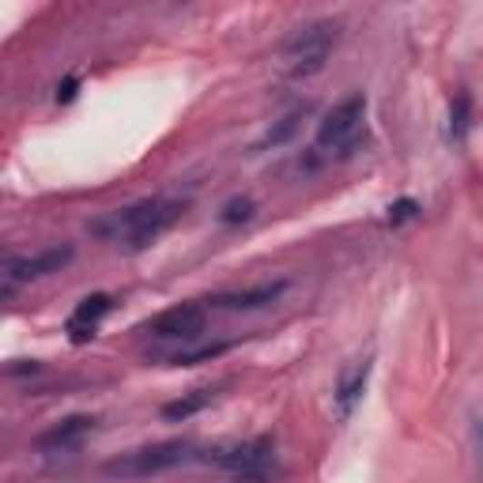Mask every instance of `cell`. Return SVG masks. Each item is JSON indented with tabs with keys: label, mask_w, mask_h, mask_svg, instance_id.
I'll return each instance as SVG.
<instances>
[{
	"label": "cell",
	"mask_w": 483,
	"mask_h": 483,
	"mask_svg": "<svg viewBox=\"0 0 483 483\" xmlns=\"http://www.w3.org/2000/svg\"><path fill=\"white\" fill-rule=\"evenodd\" d=\"M272 438H253V442H235V446H216L200 453L208 465H219L235 476V483H272L276 476V457H272Z\"/></svg>",
	"instance_id": "obj_1"
},
{
	"label": "cell",
	"mask_w": 483,
	"mask_h": 483,
	"mask_svg": "<svg viewBox=\"0 0 483 483\" xmlns=\"http://www.w3.org/2000/svg\"><path fill=\"white\" fill-rule=\"evenodd\" d=\"M193 457V446L182 438H170V442H156V446H140L114 457V461L103 465L106 476H121V479H144V476H159L174 465H182Z\"/></svg>",
	"instance_id": "obj_2"
},
{
	"label": "cell",
	"mask_w": 483,
	"mask_h": 483,
	"mask_svg": "<svg viewBox=\"0 0 483 483\" xmlns=\"http://www.w3.org/2000/svg\"><path fill=\"white\" fill-rule=\"evenodd\" d=\"M363 121H367V95H347L337 103L317 125V147L337 151V156H351L363 140Z\"/></svg>",
	"instance_id": "obj_3"
},
{
	"label": "cell",
	"mask_w": 483,
	"mask_h": 483,
	"mask_svg": "<svg viewBox=\"0 0 483 483\" xmlns=\"http://www.w3.org/2000/svg\"><path fill=\"white\" fill-rule=\"evenodd\" d=\"M337 23H310V27H298L287 42H284V57H287V72L295 80H307V75L321 72L328 54L337 45Z\"/></svg>",
	"instance_id": "obj_4"
},
{
	"label": "cell",
	"mask_w": 483,
	"mask_h": 483,
	"mask_svg": "<svg viewBox=\"0 0 483 483\" xmlns=\"http://www.w3.org/2000/svg\"><path fill=\"white\" fill-rule=\"evenodd\" d=\"M144 333H151L156 340H193L196 333H205V307H196V302L170 307L159 317H151Z\"/></svg>",
	"instance_id": "obj_5"
},
{
	"label": "cell",
	"mask_w": 483,
	"mask_h": 483,
	"mask_svg": "<svg viewBox=\"0 0 483 483\" xmlns=\"http://www.w3.org/2000/svg\"><path fill=\"white\" fill-rule=\"evenodd\" d=\"M182 212H186V200H156V208H151V212L140 219L136 231H133V235H125V249H129V253L147 249L159 235H166L170 226H174L177 219H182Z\"/></svg>",
	"instance_id": "obj_6"
},
{
	"label": "cell",
	"mask_w": 483,
	"mask_h": 483,
	"mask_svg": "<svg viewBox=\"0 0 483 483\" xmlns=\"http://www.w3.org/2000/svg\"><path fill=\"white\" fill-rule=\"evenodd\" d=\"M95 430V416H68L61 423H54L49 430L35 438V453H65L72 446H80Z\"/></svg>",
	"instance_id": "obj_7"
},
{
	"label": "cell",
	"mask_w": 483,
	"mask_h": 483,
	"mask_svg": "<svg viewBox=\"0 0 483 483\" xmlns=\"http://www.w3.org/2000/svg\"><path fill=\"white\" fill-rule=\"evenodd\" d=\"M287 291V279H276V284H257V287H246V291H226L208 298L216 310H261L272 307V302Z\"/></svg>",
	"instance_id": "obj_8"
},
{
	"label": "cell",
	"mask_w": 483,
	"mask_h": 483,
	"mask_svg": "<svg viewBox=\"0 0 483 483\" xmlns=\"http://www.w3.org/2000/svg\"><path fill=\"white\" fill-rule=\"evenodd\" d=\"M68 261H72V246H54V249L38 253V257L12 261V265H8V279H12V284H27V279H38V276H49V272H61Z\"/></svg>",
	"instance_id": "obj_9"
},
{
	"label": "cell",
	"mask_w": 483,
	"mask_h": 483,
	"mask_svg": "<svg viewBox=\"0 0 483 483\" xmlns=\"http://www.w3.org/2000/svg\"><path fill=\"white\" fill-rule=\"evenodd\" d=\"M114 310V298L110 295H87L80 307L72 310V317H68V333H72V340L75 344H84V340H91L95 337V328L103 325V317Z\"/></svg>",
	"instance_id": "obj_10"
},
{
	"label": "cell",
	"mask_w": 483,
	"mask_h": 483,
	"mask_svg": "<svg viewBox=\"0 0 483 483\" xmlns=\"http://www.w3.org/2000/svg\"><path fill=\"white\" fill-rule=\"evenodd\" d=\"M367 381H370V359H363L355 370H347L340 377V386H337V416L347 419L355 412V404L363 400V389H367Z\"/></svg>",
	"instance_id": "obj_11"
},
{
	"label": "cell",
	"mask_w": 483,
	"mask_h": 483,
	"mask_svg": "<svg viewBox=\"0 0 483 483\" xmlns=\"http://www.w3.org/2000/svg\"><path fill=\"white\" fill-rule=\"evenodd\" d=\"M212 389H193V393H182L177 400H170L166 408H163V419L166 423H186V419H193V416H200L212 404Z\"/></svg>",
	"instance_id": "obj_12"
},
{
	"label": "cell",
	"mask_w": 483,
	"mask_h": 483,
	"mask_svg": "<svg viewBox=\"0 0 483 483\" xmlns=\"http://www.w3.org/2000/svg\"><path fill=\"white\" fill-rule=\"evenodd\" d=\"M302 114H307V110H291V114L279 117V121H272V125H268V133L257 140V151H268V147H284V144H291V140H295V133L302 129Z\"/></svg>",
	"instance_id": "obj_13"
},
{
	"label": "cell",
	"mask_w": 483,
	"mask_h": 483,
	"mask_svg": "<svg viewBox=\"0 0 483 483\" xmlns=\"http://www.w3.org/2000/svg\"><path fill=\"white\" fill-rule=\"evenodd\" d=\"M238 340H212V344H200L193 351H177L174 355V367H200V363H212L219 355H226Z\"/></svg>",
	"instance_id": "obj_14"
},
{
	"label": "cell",
	"mask_w": 483,
	"mask_h": 483,
	"mask_svg": "<svg viewBox=\"0 0 483 483\" xmlns=\"http://www.w3.org/2000/svg\"><path fill=\"white\" fill-rule=\"evenodd\" d=\"M468 125H472V98L468 91H461V95H453V106H449V136L465 140Z\"/></svg>",
	"instance_id": "obj_15"
},
{
	"label": "cell",
	"mask_w": 483,
	"mask_h": 483,
	"mask_svg": "<svg viewBox=\"0 0 483 483\" xmlns=\"http://www.w3.org/2000/svg\"><path fill=\"white\" fill-rule=\"evenodd\" d=\"M253 212H257V205H253V196H235V200H226V205H223L219 219H223L226 226H235V223L253 219Z\"/></svg>",
	"instance_id": "obj_16"
},
{
	"label": "cell",
	"mask_w": 483,
	"mask_h": 483,
	"mask_svg": "<svg viewBox=\"0 0 483 483\" xmlns=\"http://www.w3.org/2000/svg\"><path fill=\"white\" fill-rule=\"evenodd\" d=\"M416 216H419V200L400 196L397 205L389 208V226H400V223H408V219H416Z\"/></svg>",
	"instance_id": "obj_17"
},
{
	"label": "cell",
	"mask_w": 483,
	"mask_h": 483,
	"mask_svg": "<svg viewBox=\"0 0 483 483\" xmlns=\"http://www.w3.org/2000/svg\"><path fill=\"white\" fill-rule=\"evenodd\" d=\"M75 91H80V75H68L65 84H57V103H72Z\"/></svg>",
	"instance_id": "obj_18"
}]
</instances>
